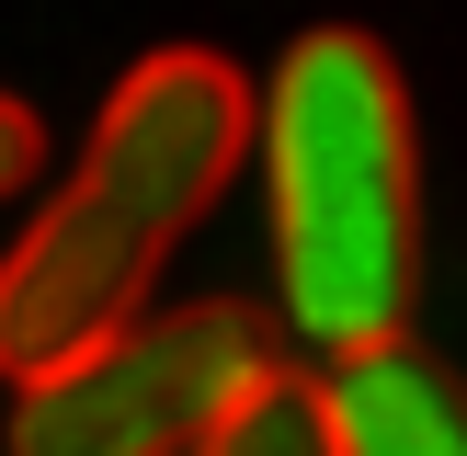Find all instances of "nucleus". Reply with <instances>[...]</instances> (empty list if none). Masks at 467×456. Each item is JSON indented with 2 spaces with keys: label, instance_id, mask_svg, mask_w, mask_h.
I'll use <instances>...</instances> for the list:
<instances>
[{
  "label": "nucleus",
  "instance_id": "f257e3e1",
  "mask_svg": "<svg viewBox=\"0 0 467 456\" xmlns=\"http://www.w3.org/2000/svg\"><path fill=\"white\" fill-rule=\"evenodd\" d=\"M263 91L217 57V46H149L126 80L103 91L68 182L35 205L12 251H0V377H46V365L91 354L149 308L160 263L217 217L240 182Z\"/></svg>",
  "mask_w": 467,
  "mask_h": 456
},
{
  "label": "nucleus",
  "instance_id": "f03ea898",
  "mask_svg": "<svg viewBox=\"0 0 467 456\" xmlns=\"http://www.w3.org/2000/svg\"><path fill=\"white\" fill-rule=\"evenodd\" d=\"M251 160H263L285 331L331 365L410 342V296H422V126H410L400 57L365 23H308L263 80Z\"/></svg>",
  "mask_w": 467,
  "mask_h": 456
},
{
  "label": "nucleus",
  "instance_id": "7ed1b4c3",
  "mask_svg": "<svg viewBox=\"0 0 467 456\" xmlns=\"http://www.w3.org/2000/svg\"><path fill=\"white\" fill-rule=\"evenodd\" d=\"M274 365H285L274 354V319L240 308V296L137 308L91 354H68V365L12 388L0 456H194Z\"/></svg>",
  "mask_w": 467,
  "mask_h": 456
},
{
  "label": "nucleus",
  "instance_id": "20e7f679",
  "mask_svg": "<svg viewBox=\"0 0 467 456\" xmlns=\"http://www.w3.org/2000/svg\"><path fill=\"white\" fill-rule=\"evenodd\" d=\"M331 410L354 456H467V377L422 342L331 365Z\"/></svg>",
  "mask_w": 467,
  "mask_h": 456
},
{
  "label": "nucleus",
  "instance_id": "39448f33",
  "mask_svg": "<svg viewBox=\"0 0 467 456\" xmlns=\"http://www.w3.org/2000/svg\"><path fill=\"white\" fill-rule=\"evenodd\" d=\"M194 456H354V445H342L331 377H296V365H274V377L251 388V399L228 410V422L205 433Z\"/></svg>",
  "mask_w": 467,
  "mask_h": 456
},
{
  "label": "nucleus",
  "instance_id": "423d86ee",
  "mask_svg": "<svg viewBox=\"0 0 467 456\" xmlns=\"http://www.w3.org/2000/svg\"><path fill=\"white\" fill-rule=\"evenodd\" d=\"M35 171H46V126H35V103H12V91H0V205H12Z\"/></svg>",
  "mask_w": 467,
  "mask_h": 456
}]
</instances>
